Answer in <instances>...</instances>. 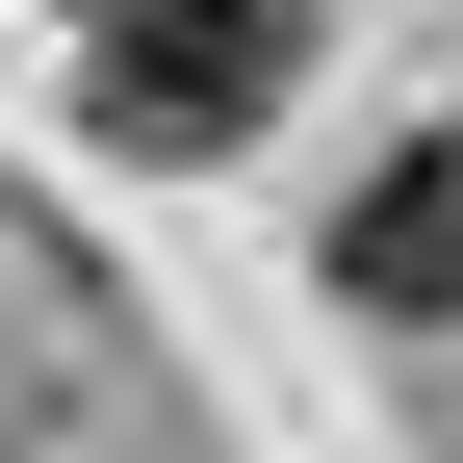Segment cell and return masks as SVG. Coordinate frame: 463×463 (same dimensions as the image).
Here are the masks:
<instances>
[{"instance_id":"obj_1","label":"cell","mask_w":463,"mask_h":463,"mask_svg":"<svg viewBox=\"0 0 463 463\" xmlns=\"http://www.w3.org/2000/svg\"><path fill=\"white\" fill-rule=\"evenodd\" d=\"M283 26H309V0H103V129L232 155V129L283 103Z\"/></svg>"},{"instance_id":"obj_2","label":"cell","mask_w":463,"mask_h":463,"mask_svg":"<svg viewBox=\"0 0 463 463\" xmlns=\"http://www.w3.org/2000/svg\"><path fill=\"white\" fill-rule=\"evenodd\" d=\"M335 309L463 335V129H412V155H361V181H335Z\"/></svg>"}]
</instances>
